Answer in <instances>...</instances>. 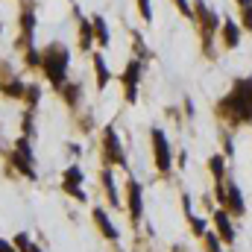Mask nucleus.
<instances>
[{
  "label": "nucleus",
  "mask_w": 252,
  "mask_h": 252,
  "mask_svg": "<svg viewBox=\"0 0 252 252\" xmlns=\"http://www.w3.org/2000/svg\"><path fill=\"white\" fill-rule=\"evenodd\" d=\"M126 202H129V217L132 223H138L144 217V193H141V185L135 179L126 182Z\"/></svg>",
  "instance_id": "obj_6"
},
{
  "label": "nucleus",
  "mask_w": 252,
  "mask_h": 252,
  "mask_svg": "<svg viewBox=\"0 0 252 252\" xmlns=\"http://www.w3.org/2000/svg\"><path fill=\"white\" fill-rule=\"evenodd\" d=\"M226 44H229V47L238 44V27H235V24H226Z\"/></svg>",
  "instance_id": "obj_21"
},
{
  "label": "nucleus",
  "mask_w": 252,
  "mask_h": 252,
  "mask_svg": "<svg viewBox=\"0 0 252 252\" xmlns=\"http://www.w3.org/2000/svg\"><path fill=\"white\" fill-rule=\"evenodd\" d=\"M67 64H70V50L59 44V41H53V44H47L44 50H41V70H44V76L50 79V85L53 88H62L64 79H67Z\"/></svg>",
  "instance_id": "obj_1"
},
{
  "label": "nucleus",
  "mask_w": 252,
  "mask_h": 252,
  "mask_svg": "<svg viewBox=\"0 0 252 252\" xmlns=\"http://www.w3.org/2000/svg\"><path fill=\"white\" fill-rule=\"evenodd\" d=\"M153 150H156V167L161 173H167L170 170V144H167V135L158 126L153 129Z\"/></svg>",
  "instance_id": "obj_5"
},
{
  "label": "nucleus",
  "mask_w": 252,
  "mask_h": 252,
  "mask_svg": "<svg viewBox=\"0 0 252 252\" xmlns=\"http://www.w3.org/2000/svg\"><path fill=\"white\" fill-rule=\"evenodd\" d=\"M229 103H235V109H238L241 118H250L252 115V79H238L235 94H232Z\"/></svg>",
  "instance_id": "obj_4"
},
{
  "label": "nucleus",
  "mask_w": 252,
  "mask_h": 252,
  "mask_svg": "<svg viewBox=\"0 0 252 252\" xmlns=\"http://www.w3.org/2000/svg\"><path fill=\"white\" fill-rule=\"evenodd\" d=\"M205 241H208V252H220V247H217L220 241H217L214 235H205Z\"/></svg>",
  "instance_id": "obj_24"
},
{
  "label": "nucleus",
  "mask_w": 252,
  "mask_h": 252,
  "mask_svg": "<svg viewBox=\"0 0 252 252\" xmlns=\"http://www.w3.org/2000/svg\"><path fill=\"white\" fill-rule=\"evenodd\" d=\"M138 9H141L144 21H150V18H153V12H150V0H138Z\"/></svg>",
  "instance_id": "obj_22"
},
{
  "label": "nucleus",
  "mask_w": 252,
  "mask_h": 252,
  "mask_svg": "<svg viewBox=\"0 0 252 252\" xmlns=\"http://www.w3.org/2000/svg\"><path fill=\"white\" fill-rule=\"evenodd\" d=\"M211 170H214V176H220V170H223V161H220V158H211Z\"/></svg>",
  "instance_id": "obj_25"
},
{
  "label": "nucleus",
  "mask_w": 252,
  "mask_h": 252,
  "mask_svg": "<svg viewBox=\"0 0 252 252\" xmlns=\"http://www.w3.org/2000/svg\"><path fill=\"white\" fill-rule=\"evenodd\" d=\"M91 38H94V27L82 21V24H79V44H82V47H91Z\"/></svg>",
  "instance_id": "obj_17"
},
{
  "label": "nucleus",
  "mask_w": 252,
  "mask_h": 252,
  "mask_svg": "<svg viewBox=\"0 0 252 252\" xmlns=\"http://www.w3.org/2000/svg\"><path fill=\"white\" fill-rule=\"evenodd\" d=\"M82 179H85V173H82L76 164H70V167L62 173V190L64 193H70L76 202H85V199H88L85 190H82Z\"/></svg>",
  "instance_id": "obj_3"
},
{
  "label": "nucleus",
  "mask_w": 252,
  "mask_h": 252,
  "mask_svg": "<svg viewBox=\"0 0 252 252\" xmlns=\"http://www.w3.org/2000/svg\"><path fill=\"white\" fill-rule=\"evenodd\" d=\"M32 35H35V12L24 9L21 12V41L27 44V50L32 47Z\"/></svg>",
  "instance_id": "obj_11"
},
{
  "label": "nucleus",
  "mask_w": 252,
  "mask_h": 252,
  "mask_svg": "<svg viewBox=\"0 0 252 252\" xmlns=\"http://www.w3.org/2000/svg\"><path fill=\"white\" fill-rule=\"evenodd\" d=\"M62 94L70 106H76V100H79V88L76 85H62Z\"/></svg>",
  "instance_id": "obj_20"
},
{
  "label": "nucleus",
  "mask_w": 252,
  "mask_h": 252,
  "mask_svg": "<svg viewBox=\"0 0 252 252\" xmlns=\"http://www.w3.org/2000/svg\"><path fill=\"white\" fill-rule=\"evenodd\" d=\"M12 244L18 247V252H44L38 244H32V238H30L27 232H18V235L12 238Z\"/></svg>",
  "instance_id": "obj_14"
},
{
  "label": "nucleus",
  "mask_w": 252,
  "mask_h": 252,
  "mask_svg": "<svg viewBox=\"0 0 252 252\" xmlns=\"http://www.w3.org/2000/svg\"><path fill=\"white\" fill-rule=\"evenodd\" d=\"M103 188H106V193H109V202L118 208V205H121V196H118V188H115V176H112V170H109V167L103 170Z\"/></svg>",
  "instance_id": "obj_15"
},
{
  "label": "nucleus",
  "mask_w": 252,
  "mask_h": 252,
  "mask_svg": "<svg viewBox=\"0 0 252 252\" xmlns=\"http://www.w3.org/2000/svg\"><path fill=\"white\" fill-rule=\"evenodd\" d=\"M214 223H217V229H220V235L232 244L235 241V232H232V223H229V217L223 214V211H217V217H214Z\"/></svg>",
  "instance_id": "obj_16"
},
{
  "label": "nucleus",
  "mask_w": 252,
  "mask_h": 252,
  "mask_svg": "<svg viewBox=\"0 0 252 252\" xmlns=\"http://www.w3.org/2000/svg\"><path fill=\"white\" fill-rule=\"evenodd\" d=\"M27 82L24 79H18V76H9V79H3L0 82V94L3 97H9V100H24L27 97Z\"/></svg>",
  "instance_id": "obj_8"
},
{
  "label": "nucleus",
  "mask_w": 252,
  "mask_h": 252,
  "mask_svg": "<svg viewBox=\"0 0 252 252\" xmlns=\"http://www.w3.org/2000/svg\"><path fill=\"white\" fill-rule=\"evenodd\" d=\"M124 88H126V100L129 103H135V85H138V79H141V62H129L124 70Z\"/></svg>",
  "instance_id": "obj_9"
},
{
  "label": "nucleus",
  "mask_w": 252,
  "mask_h": 252,
  "mask_svg": "<svg viewBox=\"0 0 252 252\" xmlns=\"http://www.w3.org/2000/svg\"><path fill=\"white\" fill-rule=\"evenodd\" d=\"M176 6H179V12H182V15H190V6H188V0H176Z\"/></svg>",
  "instance_id": "obj_26"
},
{
  "label": "nucleus",
  "mask_w": 252,
  "mask_h": 252,
  "mask_svg": "<svg viewBox=\"0 0 252 252\" xmlns=\"http://www.w3.org/2000/svg\"><path fill=\"white\" fill-rule=\"evenodd\" d=\"M24 100L30 103V112H35V106H38V100H41V88H38V85H30Z\"/></svg>",
  "instance_id": "obj_18"
},
{
  "label": "nucleus",
  "mask_w": 252,
  "mask_h": 252,
  "mask_svg": "<svg viewBox=\"0 0 252 252\" xmlns=\"http://www.w3.org/2000/svg\"><path fill=\"white\" fill-rule=\"evenodd\" d=\"M91 217H94V223H97V229H100V235H103L106 241H118V238H121V232L115 229V223L109 220V214H106L103 208H94Z\"/></svg>",
  "instance_id": "obj_10"
},
{
  "label": "nucleus",
  "mask_w": 252,
  "mask_h": 252,
  "mask_svg": "<svg viewBox=\"0 0 252 252\" xmlns=\"http://www.w3.org/2000/svg\"><path fill=\"white\" fill-rule=\"evenodd\" d=\"M94 73H97V88H106L109 79H112V73H109V64H106V59L100 53L94 56Z\"/></svg>",
  "instance_id": "obj_13"
},
{
  "label": "nucleus",
  "mask_w": 252,
  "mask_h": 252,
  "mask_svg": "<svg viewBox=\"0 0 252 252\" xmlns=\"http://www.w3.org/2000/svg\"><path fill=\"white\" fill-rule=\"evenodd\" d=\"M9 164H12L21 176L35 179V158H32V147H30V138H27V135H21V138L15 141V150H12V156H9Z\"/></svg>",
  "instance_id": "obj_2"
},
{
  "label": "nucleus",
  "mask_w": 252,
  "mask_h": 252,
  "mask_svg": "<svg viewBox=\"0 0 252 252\" xmlns=\"http://www.w3.org/2000/svg\"><path fill=\"white\" fill-rule=\"evenodd\" d=\"M0 252H18V247H15L12 241H6V238H0Z\"/></svg>",
  "instance_id": "obj_23"
},
{
  "label": "nucleus",
  "mask_w": 252,
  "mask_h": 252,
  "mask_svg": "<svg viewBox=\"0 0 252 252\" xmlns=\"http://www.w3.org/2000/svg\"><path fill=\"white\" fill-rule=\"evenodd\" d=\"M229 199H232V211H238V214H241V211H244V199H241V190L235 188V185L229 188Z\"/></svg>",
  "instance_id": "obj_19"
},
{
  "label": "nucleus",
  "mask_w": 252,
  "mask_h": 252,
  "mask_svg": "<svg viewBox=\"0 0 252 252\" xmlns=\"http://www.w3.org/2000/svg\"><path fill=\"white\" fill-rule=\"evenodd\" d=\"M247 27H252V6H247Z\"/></svg>",
  "instance_id": "obj_27"
},
{
  "label": "nucleus",
  "mask_w": 252,
  "mask_h": 252,
  "mask_svg": "<svg viewBox=\"0 0 252 252\" xmlns=\"http://www.w3.org/2000/svg\"><path fill=\"white\" fill-rule=\"evenodd\" d=\"M91 27H94V38H97V44L106 47V44H109V27H106V18H103V15H94V18H91Z\"/></svg>",
  "instance_id": "obj_12"
},
{
  "label": "nucleus",
  "mask_w": 252,
  "mask_h": 252,
  "mask_svg": "<svg viewBox=\"0 0 252 252\" xmlns=\"http://www.w3.org/2000/svg\"><path fill=\"white\" fill-rule=\"evenodd\" d=\"M103 150H106V158L112 164H124V147H121V138L112 126H106V132H103Z\"/></svg>",
  "instance_id": "obj_7"
}]
</instances>
